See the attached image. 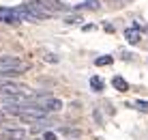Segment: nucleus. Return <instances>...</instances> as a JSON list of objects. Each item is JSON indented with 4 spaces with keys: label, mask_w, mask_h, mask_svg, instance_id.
Returning a JSON list of instances; mask_svg holds the SVG:
<instances>
[{
    "label": "nucleus",
    "mask_w": 148,
    "mask_h": 140,
    "mask_svg": "<svg viewBox=\"0 0 148 140\" xmlns=\"http://www.w3.org/2000/svg\"><path fill=\"white\" fill-rule=\"evenodd\" d=\"M24 69H0V78L2 80H11V78H19Z\"/></svg>",
    "instance_id": "nucleus-6"
},
{
    "label": "nucleus",
    "mask_w": 148,
    "mask_h": 140,
    "mask_svg": "<svg viewBox=\"0 0 148 140\" xmlns=\"http://www.w3.org/2000/svg\"><path fill=\"white\" fill-rule=\"evenodd\" d=\"M41 140H56V134L54 132H43V138Z\"/></svg>",
    "instance_id": "nucleus-15"
},
{
    "label": "nucleus",
    "mask_w": 148,
    "mask_h": 140,
    "mask_svg": "<svg viewBox=\"0 0 148 140\" xmlns=\"http://www.w3.org/2000/svg\"><path fill=\"white\" fill-rule=\"evenodd\" d=\"M92 116H95V121H97V123H101V125H103V116H101V112H99V110H95V112H92Z\"/></svg>",
    "instance_id": "nucleus-16"
},
{
    "label": "nucleus",
    "mask_w": 148,
    "mask_h": 140,
    "mask_svg": "<svg viewBox=\"0 0 148 140\" xmlns=\"http://www.w3.org/2000/svg\"><path fill=\"white\" fill-rule=\"evenodd\" d=\"M146 30H148V26H146Z\"/></svg>",
    "instance_id": "nucleus-18"
},
{
    "label": "nucleus",
    "mask_w": 148,
    "mask_h": 140,
    "mask_svg": "<svg viewBox=\"0 0 148 140\" xmlns=\"http://www.w3.org/2000/svg\"><path fill=\"white\" fill-rule=\"evenodd\" d=\"M26 136H28V132L26 129H2L0 132V138L2 140H26Z\"/></svg>",
    "instance_id": "nucleus-2"
},
{
    "label": "nucleus",
    "mask_w": 148,
    "mask_h": 140,
    "mask_svg": "<svg viewBox=\"0 0 148 140\" xmlns=\"http://www.w3.org/2000/svg\"><path fill=\"white\" fill-rule=\"evenodd\" d=\"M0 22H2V24H19L22 19H19L15 13L7 11V13H0Z\"/></svg>",
    "instance_id": "nucleus-8"
},
{
    "label": "nucleus",
    "mask_w": 148,
    "mask_h": 140,
    "mask_svg": "<svg viewBox=\"0 0 148 140\" xmlns=\"http://www.w3.org/2000/svg\"><path fill=\"white\" fill-rule=\"evenodd\" d=\"M43 60H47V63H58L60 56H56V54H52V52H47V54H43Z\"/></svg>",
    "instance_id": "nucleus-11"
},
{
    "label": "nucleus",
    "mask_w": 148,
    "mask_h": 140,
    "mask_svg": "<svg viewBox=\"0 0 148 140\" xmlns=\"http://www.w3.org/2000/svg\"><path fill=\"white\" fill-rule=\"evenodd\" d=\"M103 28H105V30H108V33H114V26H112V24H105V26H103Z\"/></svg>",
    "instance_id": "nucleus-17"
},
{
    "label": "nucleus",
    "mask_w": 148,
    "mask_h": 140,
    "mask_svg": "<svg viewBox=\"0 0 148 140\" xmlns=\"http://www.w3.org/2000/svg\"><path fill=\"white\" fill-rule=\"evenodd\" d=\"M127 106H129V108H133V110H140V112H146V114H148V101H144V99L129 101Z\"/></svg>",
    "instance_id": "nucleus-9"
},
{
    "label": "nucleus",
    "mask_w": 148,
    "mask_h": 140,
    "mask_svg": "<svg viewBox=\"0 0 148 140\" xmlns=\"http://www.w3.org/2000/svg\"><path fill=\"white\" fill-rule=\"evenodd\" d=\"M60 132H62V134H67V136H79V132H77V129H67V127H62Z\"/></svg>",
    "instance_id": "nucleus-13"
},
{
    "label": "nucleus",
    "mask_w": 148,
    "mask_h": 140,
    "mask_svg": "<svg viewBox=\"0 0 148 140\" xmlns=\"http://www.w3.org/2000/svg\"><path fill=\"white\" fill-rule=\"evenodd\" d=\"M90 89H92L95 93H101V91L105 89V82H103V78L92 76V78H90Z\"/></svg>",
    "instance_id": "nucleus-7"
},
{
    "label": "nucleus",
    "mask_w": 148,
    "mask_h": 140,
    "mask_svg": "<svg viewBox=\"0 0 148 140\" xmlns=\"http://www.w3.org/2000/svg\"><path fill=\"white\" fill-rule=\"evenodd\" d=\"M125 39L129 41L131 45H137L142 41V35H140V28H127L125 30Z\"/></svg>",
    "instance_id": "nucleus-4"
},
{
    "label": "nucleus",
    "mask_w": 148,
    "mask_h": 140,
    "mask_svg": "<svg viewBox=\"0 0 148 140\" xmlns=\"http://www.w3.org/2000/svg\"><path fill=\"white\" fill-rule=\"evenodd\" d=\"M112 86H114L118 93H127V91H129V82H127L125 78H120V76H114V78H112Z\"/></svg>",
    "instance_id": "nucleus-5"
},
{
    "label": "nucleus",
    "mask_w": 148,
    "mask_h": 140,
    "mask_svg": "<svg viewBox=\"0 0 148 140\" xmlns=\"http://www.w3.org/2000/svg\"><path fill=\"white\" fill-rule=\"evenodd\" d=\"M41 106L45 108V112H58V110H62V101H60V99H54V97L43 99V101H41Z\"/></svg>",
    "instance_id": "nucleus-3"
},
{
    "label": "nucleus",
    "mask_w": 148,
    "mask_h": 140,
    "mask_svg": "<svg viewBox=\"0 0 148 140\" xmlns=\"http://www.w3.org/2000/svg\"><path fill=\"white\" fill-rule=\"evenodd\" d=\"M24 60L17 56H0V69H24Z\"/></svg>",
    "instance_id": "nucleus-1"
},
{
    "label": "nucleus",
    "mask_w": 148,
    "mask_h": 140,
    "mask_svg": "<svg viewBox=\"0 0 148 140\" xmlns=\"http://www.w3.org/2000/svg\"><path fill=\"white\" fill-rule=\"evenodd\" d=\"M112 63H114V56H112V54L99 56V58L95 60V65H99V67H105V65H112Z\"/></svg>",
    "instance_id": "nucleus-10"
},
{
    "label": "nucleus",
    "mask_w": 148,
    "mask_h": 140,
    "mask_svg": "<svg viewBox=\"0 0 148 140\" xmlns=\"http://www.w3.org/2000/svg\"><path fill=\"white\" fill-rule=\"evenodd\" d=\"M64 22H67V24H79L82 22V15H69Z\"/></svg>",
    "instance_id": "nucleus-12"
},
{
    "label": "nucleus",
    "mask_w": 148,
    "mask_h": 140,
    "mask_svg": "<svg viewBox=\"0 0 148 140\" xmlns=\"http://www.w3.org/2000/svg\"><path fill=\"white\" fill-rule=\"evenodd\" d=\"M84 7H88V9H99V0H86Z\"/></svg>",
    "instance_id": "nucleus-14"
}]
</instances>
